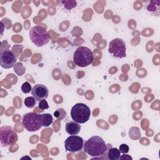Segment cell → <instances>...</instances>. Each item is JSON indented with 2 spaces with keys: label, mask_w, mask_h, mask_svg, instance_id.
<instances>
[{
  "label": "cell",
  "mask_w": 160,
  "mask_h": 160,
  "mask_svg": "<svg viewBox=\"0 0 160 160\" xmlns=\"http://www.w3.org/2000/svg\"><path fill=\"white\" fill-rule=\"evenodd\" d=\"M84 151L92 157L102 156L106 150V144L102 138L93 136L83 144Z\"/></svg>",
  "instance_id": "cell-1"
},
{
  "label": "cell",
  "mask_w": 160,
  "mask_h": 160,
  "mask_svg": "<svg viewBox=\"0 0 160 160\" xmlns=\"http://www.w3.org/2000/svg\"><path fill=\"white\" fill-rule=\"evenodd\" d=\"M29 38L31 42L38 47H42L48 44L50 40V35L42 26L36 25L29 30Z\"/></svg>",
  "instance_id": "cell-2"
},
{
  "label": "cell",
  "mask_w": 160,
  "mask_h": 160,
  "mask_svg": "<svg viewBox=\"0 0 160 160\" xmlns=\"http://www.w3.org/2000/svg\"><path fill=\"white\" fill-rule=\"evenodd\" d=\"M93 59V53L88 47L80 46L74 52L73 61L78 66L86 67L92 63Z\"/></svg>",
  "instance_id": "cell-3"
},
{
  "label": "cell",
  "mask_w": 160,
  "mask_h": 160,
  "mask_svg": "<svg viewBox=\"0 0 160 160\" xmlns=\"http://www.w3.org/2000/svg\"><path fill=\"white\" fill-rule=\"evenodd\" d=\"M91 115L89 108L83 103H77L74 105L71 111V116L72 119L80 124L86 122Z\"/></svg>",
  "instance_id": "cell-4"
},
{
  "label": "cell",
  "mask_w": 160,
  "mask_h": 160,
  "mask_svg": "<svg viewBox=\"0 0 160 160\" xmlns=\"http://www.w3.org/2000/svg\"><path fill=\"white\" fill-rule=\"evenodd\" d=\"M22 125L29 132H34L39 130L42 126L41 114L34 112L25 114L22 117Z\"/></svg>",
  "instance_id": "cell-5"
},
{
  "label": "cell",
  "mask_w": 160,
  "mask_h": 160,
  "mask_svg": "<svg viewBox=\"0 0 160 160\" xmlns=\"http://www.w3.org/2000/svg\"><path fill=\"white\" fill-rule=\"evenodd\" d=\"M16 132L10 126H3L0 128V143L2 147H8L18 141Z\"/></svg>",
  "instance_id": "cell-6"
},
{
  "label": "cell",
  "mask_w": 160,
  "mask_h": 160,
  "mask_svg": "<svg viewBox=\"0 0 160 160\" xmlns=\"http://www.w3.org/2000/svg\"><path fill=\"white\" fill-rule=\"evenodd\" d=\"M126 44L122 39L115 38L109 42L108 51L114 57L123 58L126 56Z\"/></svg>",
  "instance_id": "cell-7"
},
{
  "label": "cell",
  "mask_w": 160,
  "mask_h": 160,
  "mask_svg": "<svg viewBox=\"0 0 160 160\" xmlns=\"http://www.w3.org/2000/svg\"><path fill=\"white\" fill-rule=\"evenodd\" d=\"M84 144V141L82 138L76 135L69 136L64 141V147L66 151L75 152L82 149Z\"/></svg>",
  "instance_id": "cell-8"
},
{
  "label": "cell",
  "mask_w": 160,
  "mask_h": 160,
  "mask_svg": "<svg viewBox=\"0 0 160 160\" xmlns=\"http://www.w3.org/2000/svg\"><path fill=\"white\" fill-rule=\"evenodd\" d=\"M17 61L15 54L9 49L1 50L0 52L1 66L4 69H9L13 67Z\"/></svg>",
  "instance_id": "cell-9"
},
{
  "label": "cell",
  "mask_w": 160,
  "mask_h": 160,
  "mask_svg": "<svg viewBox=\"0 0 160 160\" xmlns=\"http://www.w3.org/2000/svg\"><path fill=\"white\" fill-rule=\"evenodd\" d=\"M31 94L37 101L39 102L42 99H46L48 97L49 90L46 86L37 84L32 88Z\"/></svg>",
  "instance_id": "cell-10"
},
{
  "label": "cell",
  "mask_w": 160,
  "mask_h": 160,
  "mask_svg": "<svg viewBox=\"0 0 160 160\" xmlns=\"http://www.w3.org/2000/svg\"><path fill=\"white\" fill-rule=\"evenodd\" d=\"M146 9L152 15L158 17L160 13V1H146Z\"/></svg>",
  "instance_id": "cell-11"
},
{
  "label": "cell",
  "mask_w": 160,
  "mask_h": 160,
  "mask_svg": "<svg viewBox=\"0 0 160 160\" xmlns=\"http://www.w3.org/2000/svg\"><path fill=\"white\" fill-rule=\"evenodd\" d=\"M81 130V126L75 121L68 122L65 126V131L69 135H76Z\"/></svg>",
  "instance_id": "cell-12"
},
{
  "label": "cell",
  "mask_w": 160,
  "mask_h": 160,
  "mask_svg": "<svg viewBox=\"0 0 160 160\" xmlns=\"http://www.w3.org/2000/svg\"><path fill=\"white\" fill-rule=\"evenodd\" d=\"M42 126L44 127H48L52 123V116L51 114L44 113L41 114Z\"/></svg>",
  "instance_id": "cell-13"
},
{
  "label": "cell",
  "mask_w": 160,
  "mask_h": 160,
  "mask_svg": "<svg viewBox=\"0 0 160 160\" xmlns=\"http://www.w3.org/2000/svg\"><path fill=\"white\" fill-rule=\"evenodd\" d=\"M129 136L132 140H137L141 136L139 128L138 127H132L129 130Z\"/></svg>",
  "instance_id": "cell-14"
},
{
  "label": "cell",
  "mask_w": 160,
  "mask_h": 160,
  "mask_svg": "<svg viewBox=\"0 0 160 160\" xmlns=\"http://www.w3.org/2000/svg\"><path fill=\"white\" fill-rule=\"evenodd\" d=\"M66 111L62 108H58L54 112V117L59 121H61L65 118L66 116Z\"/></svg>",
  "instance_id": "cell-15"
},
{
  "label": "cell",
  "mask_w": 160,
  "mask_h": 160,
  "mask_svg": "<svg viewBox=\"0 0 160 160\" xmlns=\"http://www.w3.org/2000/svg\"><path fill=\"white\" fill-rule=\"evenodd\" d=\"M24 103L25 104V106L28 108H33L36 104V100L35 99V98L32 96V97H27L26 98H25L24 101Z\"/></svg>",
  "instance_id": "cell-16"
},
{
  "label": "cell",
  "mask_w": 160,
  "mask_h": 160,
  "mask_svg": "<svg viewBox=\"0 0 160 160\" xmlns=\"http://www.w3.org/2000/svg\"><path fill=\"white\" fill-rule=\"evenodd\" d=\"M14 71L19 76H22V74L25 72V71H26V69L22 65V64L20 67V62H18L15 64V65L14 66Z\"/></svg>",
  "instance_id": "cell-17"
},
{
  "label": "cell",
  "mask_w": 160,
  "mask_h": 160,
  "mask_svg": "<svg viewBox=\"0 0 160 160\" xmlns=\"http://www.w3.org/2000/svg\"><path fill=\"white\" fill-rule=\"evenodd\" d=\"M32 90V88L31 84H29V82H24L22 86H21V91L24 94H28L29 92H30V91H31Z\"/></svg>",
  "instance_id": "cell-18"
},
{
  "label": "cell",
  "mask_w": 160,
  "mask_h": 160,
  "mask_svg": "<svg viewBox=\"0 0 160 160\" xmlns=\"http://www.w3.org/2000/svg\"><path fill=\"white\" fill-rule=\"evenodd\" d=\"M39 108L41 109H47L49 108V105L48 102L45 99H42L39 102Z\"/></svg>",
  "instance_id": "cell-19"
},
{
  "label": "cell",
  "mask_w": 160,
  "mask_h": 160,
  "mask_svg": "<svg viewBox=\"0 0 160 160\" xmlns=\"http://www.w3.org/2000/svg\"><path fill=\"white\" fill-rule=\"evenodd\" d=\"M129 146L126 144H122L119 146V151L121 153L126 154L129 152Z\"/></svg>",
  "instance_id": "cell-20"
},
{
  "label": "cell",
  "mask_w": 160,
  "mask_h": 160,
  "mask_svg": "<svg viewBox=\"0 0 160 160\" xmlns=\"http://www.w3.org/2000/svg\"><path fill=\"white\" fill-rule=\"evenodd\" d=\"M22 29V26L20 23H16L13 27V31L14 32H19Z\"/></svg>",
  "instance_id": "cell-21"
},
{
  "label": "cell",
  "mask_w": 160,
  "mask_h": 160,
  "mask_svg": "<svg viewBox=\"0 0 160 160\" xmlns=\"http://www.w3.org/2000/svg\"><path fill=\"white\" fill-rule=\"evenodd\" d=\"M119 159H127V160L132 159V157L128 155V154H123V155H122L121 156H120V157H119Z\"/></svg>",
  "instance_id": "cell-22"
}]
</instances>
